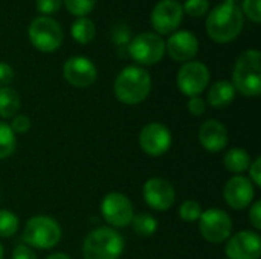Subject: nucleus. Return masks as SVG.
<instances>
[{
    "mask_svg": "<svg viewBox=\"0 0 261 259\" xmlns=\"http://www.w3.org/2000/svg\"><path fill=\"white\" fill-rule=\"evenodd\" d=\"M171 143V131L161 122H150L139 133V147L145 154L151 157H161L168 153Z\"/></svg>",
    "mask_w": 261,
    "mask_h": 259,
    "instance_id": "nucleus-12",
    "label": "nucleus"
},
{
    "mask_svg": "<svg viewBox=\"0 0 261 259\" xmlns=\"http://www.w3.org/2000/svg\"><path fill=\"white\" fill-rule=\"evenodd\" d=\"M21 101L20 95L15 89L12 87H0V118L5 119H12L17 116L20 110Z\"/></svg>",
    "mask_w": 261,
    "mask_h": 259,
    "instance_id": "nucleus-21",
    "label": "nucleus"
},
{
    "mask_svg": "<svg viewBox=\"0 0 261 259\" xmlns=\"http://www.w3.org/2000/svg\"><path fill=\"white\" fill-rule=\"evenodd\" d=\"M202 212H203V209H202L200 203H197L196 200H185L179 206V217L185 223H196V221H199Z\"/></svg>",
    "mask_w": 261,
    "mask_h": 259,
    "instance_id": "nucleus-26",
    "label": "nucleus"
},
{
    "mask_svg": "<svg viewBox=\"0 0 261 259\" xmlns=\"http://www.w3.org/2000/svg\"><path fill=\"white\" fill-rule=\"evenodd\" d=\"M14 76H15V73H14L12 66L0 61V87H8L12 82Z\"/></svg>",
    "mask_w": 261,
    "mask_h": 259,
    "instance_id": "nucleus-37",
    "label": "nucleus"
},
{
    "mask_svg": "<svg viewBox=\"0 0 261 259\" xmlns=\"http://www.w3.org/2000/svg\"><path fill=\"white\" fill-rule=\"evenodd\" d=\"M20 226L18 217L8 211V209H0V238H11L17 234Z\"/></svg>",
    "mask_w": 261,
    "mask_h": 259,
    "instance_id": "nucleus-25",
    "label": "nucleus"
},
{
    "mask_svg": "<svg viewBox=\"0 0 261 259\" xmlns=\"http://www.w3.org/2000/svg\"><path fill=\"white\" fill-rule=\"evenodd\" d=\"M63 3L66 5V9L78 18L90 14L96 5V0H63Z\"/></svg>",
    "mask_w": 261,
    "mask_h": 259,
    "instance_id": "nucleus-27",
    "label": "nucleus"
},
{
    "mask_svg": "<svg viewBox=\"0 0 261 259\" xmlns=\"http://www.w3.org/2000/svg\"><path fill=\"white\" fill-rule=\"evenodd\" d=\"M150 92L151 76L141 66L124 67L113 82V93L116 99L125 105H138L144 102Z\"/></svg>",
    "mask_w": 261,
    "mask_h": 259,
    "instance_id": "nucleus-2",
    "label": "nucleus"
},
{
    "mask_svg": "<svg viewBox=\"0 0 261 259\" xmlns=\"http://www.w3.org/2000/svg\"><path fill=\"white\" fill-rule=\"evenodd\" d=\"M127 52L139 66H153L164 58L165 41L154 32H141L130 40Z\"/></svg>",
    "mask_w": 261,
    "mask_h": 259,
    "instance_id": "nucleus-7",
    "label": "nucleus"
},
{
    "mask_svg": "<svg viewBox=\"0 0 261 259\" xmlns=\"http://www.w3.org/2000/svg\"><path fill=\"white\" fill-rule=\"evenodd\" d=\"M17 148V137L9 124L0 121V160L8 159Z\"/></svg>",
    "mask_w": 261,
    "mask_h": 259,
    "instance_id": "nucleus-24",
    "label": "nucleus"
},
{
    "mask_svg": "<svg viewBox=\"0 0 261 259\" xmlns=\"http://www.w3.org/2000/svg\"><path fill=\"white\" fill-rule=\"evenodd\" d=\"M63 76L70 85L78 87V89H86L95 84L98 78V70L93 61H90L86 56L75 55V56H70L64 63Z\"/></svg>",
    "mask_w": 261,
    "mask_h": 259,
    "instance_id": "nucleus-15",
    "label": "nucleus"
},
{
    "mask_svg": "<svg viewBox=\"0 0 261 259\" xmlns=\"http://www.w3.org/2000/svg\"><path fill=\"white\" fill-rule=\"evenodd\" d=\"M232 220L231 217L219 209V208H211L202 212L199 218V232L200 235L213 244H220L225 243L231 235H232Z\"/></svg>",
    "mask_w": 261,
    "mask_h": 259,
    "instance_id": "nucleus-8",
    "label": "nucleus"
},
{
    "mask_svg": "<svg viewBox=\"0 0 261 259\" xmlns=\"http://www.w3.org/2000/svg\"><path fill=\"white\" fill-rule=\"evenodd\" d=\"M144 200L148 208L165 212L173 208L176 203V189L167 179L162 177H151L144 183L142 188Z\"/></svg>",
    "mask_w": 261,
    "mask_h": 259,
    "instance_id": "nucleus-13",
    "label": "nucleus"
},
{
    "mask_svg": "<svg viewBox=\"0 0 261 259\" xmlns=\"http://www.w3.org/2000/svg\"><path fill=\"white\" fill-rule=\"evenodd\" d=\"M11 259H38L35 252L32 250V247L26 246L24 243H20L14 247L12 250V256Z\"/></svg>",
    "mask_w": 261,
    "mask_h": 259,
    "instance_id": "nucleus-33",
    "label": "nucleus"
},
{
    "mask_svg": "<svg viewBox=\"0 0 261 259\" xmlns=\"http://www.w3.org/2000/svg\"><path fill=\"white\" fill-rule=\"evenodd\" d=\"M165 52L179 63L193 61L199 52V40L191 31H176L165 43Z\"/></svg>",
    "mask_w": 261,
    "mask_h": 259,
    "instance_id": "nucleus-17",
    "label": "nucleus"
},
{
    "mask_svg": "<svg viewBox=\"0 0 261 259\" xmlns=\"http://www.w3.org/2000/svg\"><path fill=\"white\" fill-rule=\"evenodd\" d=\"M236 93L231 81H217L208 90L206 105H211L213 108H226L236 99Z\"/></svg>",
    "mask_w": 261,
    "mask_h": 259,
    "instance_id": "nucleus-19",
    "label": "nucleus"
},
{
    "mask_svg": "<svg viewBox=\"0 0 261 259\" xmlns=\"http://www.w3.org/2000/svg\"><path fill=\"white\" fill-rule=\"evenodd\" d=\"M242 14L246 15L252 23L261 21V0H243Z\"/></svg>",
    "mask_w": 261,
    "mask_h": 259,
    "instance_id": "nucleus-29",
    "label": "nucleus"
},
{
    "mask_svg": "<svg viewBox=\"0 0 261 259\" xmlns=\"http://www.w3.org/2000/svg\"><path fill=\"white\" fill-rule=\"evenodd\" d=\"M182 8L191 17H202L210 11V0H187Z\"/></svg>",
    "mask_w": 261,
    "mask_h": 259,
    "instance_id": "nucleus-28",
    "label": "nucleus"
},
{
    "mask_svg": "<svg viewBox=\"0 0 261 259\" xmlns=\"http://www.w3.org/2000/svg\"><path fill=\"white\" fill-rule=\"evenodd\" d=\"M70 34L72 38L78 43V44H89L96 34V26L95 23L87 18V17H78L70 27Z\"/></svg>",
    "mask_w": 261,
    "mask_h": 259,
    "instance_id": "nucleus-22",
    "label": "nucleus"
},
{
    "mask_svg": "<svg viewBox=\"0 0 261 259\" xmlns=\"http://www.w3.org/2000/svg\"><path fill=\"white\" fill-rule=\"evenodd\" d=\"M199 142L208 153H220L229 142L228 128L217 119L205 121L199 128Z\"/></svg>",
    "mask_w": 261,
    "mask_h": 259,
    "instance_id": "nucleus-18",
    "label": "nucleus"
},
{
    "mask_svg": "<svg viewBox=\"0 0 261 259\" xmlns=\"http://www.w3.org/2000/svg\"><path fill=\"white\" fill-rule=\"evenodd\" d=\"M184 18V8L176 0H161L154 5L150 21L158 35H171L177 31Z\"/></svg>",
    "mask_w": 261,
    "mask_h": 259,
    "instance_id": "nucleus-11",
    "label": "nucleus"
},
{
    "mask_svg": "<svg viewBox=\"0 0 261 259\" xmlns=\"http://www.w3.org/2000/svg\"><path fill=\"white\" fill-rule=\"evenodd\" d=\"M236 92L248 98H257L261 93V53L257 49H248L240 53L232 69Z\"/></svg>",
    "mask_w": 261,
    "mask_h": 259,
    "instance_id": "nucleus-3",
    "label": "nucleus"
},
{
    "mask_svg": "<svg viewBox=\"0 0 261 259\" xmlns=\"http://www.w3.org/2000/svg\"><path fill=\"white\" fill-rule=\"evenodd\" d=\"M28 37H29L31 44L37 50L44 52V53H50L60 49L64 40L61 24L57 20L46 17V15L35 17L31 21L28 27Z\"/></svg>",
    "mask_w": 261,
    "mask_h": 259,
    "instance_id": "nucleus-6",
    "label": "nucleus"
},
{
    "mask_svg": "<svg viewBox=\"0 0 261 259\" xmlns=\"http://www.w3.org/2000/svg\"><path fill=\"white\" fill-rule=\"evenodd\" d=\"M225 253L228 259H260L261 238L255 231H240L226 240Z\"/></svg>",
    "mask_w": 261,
    "mask_h": 259,
    "instance_id": "nucleus-14",
    "label": "nucleus"
},
{
    "mask_svg": "<svg viewBox=\"0 0 261 259\" xmlns=\"http://www.w3.org/2000/svg\"><path fill=\"white\" fill-rule=\"evenodd\" d=\"M124 237L110 226H101L87 234L83 241L84 259H119L124 253Z\"/></svg>",
    "mask_w": 261,
    "mask_h": 259,
    "instance_id": "nucleus-4",
    "label": "nucleus"
},
{
    "mask_svg": "<svg viewBox=\"0 0 261 259\" xmlns=\"http://www.w3.org/2000/svg\"><path fill=\"white\" fill-rule=\"evenodd\" d=\"M3 255H5V250H3V246L0 243V259H3Z\"/></svg>",
    "mask_w": 261,
    "mask_h": 259,
    "instance_id": "nucleus-39",
    "label": "nucleus"
},
{
    "mask_svg": "<svg viewBox=\"0 0 261 259\" xmlns=\"http://www.w3.org/2000/svg\"><path fill=\"white\" fill-rule=\"evenodd\" d=\"M251 162H252L251 154L243 148H231L225 153L223 157L225 168L234 176H242V172L248 171Z\"/></svg>",
    "mask_w": 261,
    "mask_h": 259,
    "instance_id": "nucleus-20",
    "label": "nucleus"
},
{
    "mask_svg": "<svg viewBox=\"0 0 261 259\" xmlns=\"http://www.w3.org/2000/svg\"><path fill=\"white\" fill-rule=\"evenodd\" d=\"M133 232L139 237L148 238L153 237L158 231V220L148 214V212H141V214H135L132 223H130Z\"/></svg>",
    "mask_w": 261,
    "mask_h": 259,
    "instance_id": "nucleus-23",
    "label": "nucleus"
},
{
    "mask_svg": "<svg viewBox=\"0 0 261 259\" xmlns=\"http://www.w3.org/2000/svg\"><path fill=\"white\" fill-rule=\"evenodd\" d=\"M249 221L254 226L255 232L261 231V202L255 200L251 206H249Z\"/></svg>",
    "mask_w": 261,
    "mask_h": 259,
    "instance_id": "nucleus-34",
    "label": "nucleus"
},
{
    "mask_svg": "<svg viewBox=\"0 0 261 259\" xmlns=\"http://www.w3.org/2000/svg\"><path fill=\"white\" fill-rule=\"evenodd\" d=\"M223 198L226 205L236 211H243L254 203L255 188L245 176L231 177L223 188Z\"/></svg>",
    "mask_w": 261,
    "mask_h": 259,
    "instance_id": "nucleus-16",
    "label": "nucleus"
},
{
    "mask_svg": "<svg viewBox=\"0 0 261 259\" xmlns=\"http://www.w3.org/2000/svg\"><path fill=\"white\" fill-rule=\"evenodd\" d=\"M249 180L254 186H261V157H255L249 165Z\"/></svg>",
    "mask_w": 261,
    "mask_h": 259,
    "instance_id": "nucleus-36",
    "label": "nucleus"
},
{
    "mask_svg": "<svg viewBox=\"0 0 261 259\" xmlns=\"http://www.w3.org/2000/svg\"><path fill=\"white\" fill-rule=\"evenodd\" d=\"M187 108L193 116H202L206 111V101L202 96H193L188 99Z\"/></svg>",
    "mask_w": 261,
    "mask_h": 259,
    "instance_id": "nucleus-32",
    "label": "nucleus"
},
{
    "mask_svg": "<svg viewBox=\"0 0 261 259\" xmlns=\"http://www.w3.org/2000/svg\"><path fill=\"white\" fill-rule=\"evenodd\" d=\"M44 259H72L67 253H61V252H57V253H52V255H49L47 258Z\"/></svg>",
    "mask_w": 261,
    "mask_h": 259,
    "instance_id": "nucleus-38",
    "label": "nucleus"
},
{
    "mask_svg": "<svg viewBox=\"0 0 261 259\" xmlns=\"http://www.w3.org/2000/svg\"><path fill=\"white\" fill-rule=\"evenodd\" d=\"M101 215L113 229L130 226L135 217L132 200L122 192H109L101 202Z\"/></svg>",
    "mask_w": 261,
    "mask_h": 259,
    "instance_id": "nucleus-9",
    "label": "nucleus"
},
{
    "mask_svg": "<svg viewBox=\"0 0 261 259\" xmlns=\"http://www.w3.org/2000/svg\"><path fill=\"white\" fill-rule=\"evenodd\" d=\"M236 2H239V0H223V3H236Z\"/></svg>",
    "mask_w": 261,
    "mask_h": 259,
    "instance_id": "nucleus-40",
    "label": "nucleus"
},
{
    "mask_svg": "<svg viewBox=\"0 0 261 259\" xmlns=\"http://www.w3.org/2000/svg\"><path fill=\"white\" fill-rule=\"evenodd\" d=\"M130 29L128 27H124V26H118L115 31H113V41L116 43V46L122 47V46H128L130 43Z\"/></svg>",
    "mask_w": 261,
    "mask_h": 259,
    "instance_id": "nucleus-35",
    "label": "nucleus"
},
{
    "mask_svg": "<svg viewBox=\"0 0 261 259\" xmlns=\"http://www.w3.org/2000/svg\"><path fill=\"white\" fill-rule=\"evenodd\" d=\"M9 127L12 128L15 134H24L31 128V119L26 114H17L12 118V122L9 124Z\"/></svg>",
    "mask_w": 261,
    "mask_h": 259,
    "instance_id": "nucleus-31",
    "label": "nucleus"
},
{
    "mask_svg": "<svg viewBox=\"0 0 261 259\" xmlns=\"http://www.w3.org/2000/svg\"><path fill=\"white\" fill-rule=\"evenodd\" d=\"M208 37L219 43L226 44L236 40L245 26V15L236 3H220L208 14L206 18Z\"/></svg>",
    "mask_w": 261,
    "mask_h": 259,
    "instance_id": "nucleus-1",
    "label": "nucleus"
},
{
    "mask_svg": "<svg viewBox=\"0 0 261 259\" xmlns=\"http://www.w3.org/2000/svg\"><path fill=\"white\" fill-rule=\"evenodd\" d=\"M61 226L55 218L47 215H35L26 221L21 240L29 247L49 250L61 241Z\"/></svg>",
    "mask_w": 261,
    "mask_h": 259,
    "instance_id": "nucleus-5",
    "label": "nucleus"
},
{
    "mask_svg": "<svg viewBox=\"0 0 261 259\" xmlns=\"http://www.w3.org/2000/svg\"><path fill=\"white\" fill-rule=\"evenodd\" d=\"M35 6H37V11L40 14L49 17L50 14H55L61 9L63 0H37Z\"/></svg>",
    "mask_w": 261,
    "mask_h": 259,
    "instance_id": "nucleus-30",
    "label": "nucleus"
},
{
    "mask_svg": "<svg viewBox=\"0 0 261 259\" xmlns=\"http://www.w3.org/2000/svg\"><path fill=\"white\" fill-rule=\"evenodd\" d=\"M177 87L182 95L200 96L210 84V69L202 61H188L177 72Z\"/></svg>",
    "mask_w": 261,
    "mask_h": 259,
    "instance_id": "nucleus-10",
    "label": "nucleus"
}]
</instances>
